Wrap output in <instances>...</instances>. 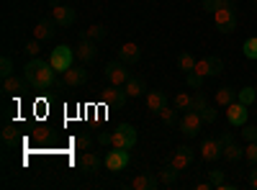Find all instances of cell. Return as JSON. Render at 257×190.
<instances>
[{"instance_id":"1","label":"cell","mask_w":257,"mask_h":190,"mask_svg":"<svg viewBox=\"0 0 257 190\" xmlns=\"http://www.w3.org/2000/svg\"><path fill=\"white\" fill-rule=\"evenodd\" d=\"M24 77L29 80V85L34 90H41V93L54 90L57 85H62V82L57 80V70L52 67V62H44V59H39V57H31L26 62Z\"/></svg>"},{"instance_id":"2","label":"cell","mask_w":257,"mask_h":190,"mask_svg":"<svg viewBox=\"0 0 257 190\" xmlns=\"http://www.w3.org/2000/svg\"><path fill=\"white\" fill-rule=\"evenodd\" d=\"M213 21H216V26L221 34H234L239 26V16H237V6H234V0H221L216 13H213Z\"/></svg>"},{"instance_id":"3","label":"cell","mask_w":257,"mask_h":190,"mask_svg":"<svg viewBox=\"0 0 257 190\" xmlns=\"http://www.w3.org/2000/svg\"><path fill=\"white\" fill-rule=\"evenodd\" d=\"M139 141V134L132 123H118L116 131H111V146L116 149H134Z\"/></svg>"},{"instance_id":"4","label":"cell","mask_w":257,"mask_h":190,"mask_svg":"<svg viewBox=\"0 0 257 190\" xmlns=\"http://www.w3.org/2000/svg\"><path fill=\"white\" fill-rule=\"evenodd\" d=\"M103 75H105V80H108V85H126L128 80H132V67L128 65H123L121 59H116V62H108V65L103 67Z\"/></svg>"},{"instance_id":"5","label":"cell","mask_w":257,"mask_h":190,"mask_svg":"<svg viewBox=\"0 0 257 190\" xmlns=\"http://www.w3.org/2000/svg\"><path fill=\"white\" fill-rule=\"evenodd\" d=\"M75 49L72 47H67V44H59V47H54L52 49V54H49V62H52V67L57 70V72H67L72 65H75Z\"/></svg>"},{"instance_id":"6","label":"cell","mask_w":257,"mask_h":190,"mask_svg":"<svg viewBox=\"0 0 257 190\" xmlns=\"http://www.w3.org/2000/svg\"><path fill=\"white\" fill-rule=\"evenodd\" d=\"M193 72L201 75L203 80H206V77H219V75L224 72V62H221L219 57H203V59H198V62H196Z\"/></svg>"},{"instance_id":"7","label":"cell","mask_w":257,"mask_h":190,"mask_svg":"<svg viewBox=\"0 0 257 190\" xmlns=\"http://www.w3.org/2000/svg\"><path fill=\"white\" fill-rule=\"evenodd\" d=\"M100 100H103L105 105H111V108H123L126 100H128V95H126V90H123L121 85H108V88L100 90Z\"/></svg>"},{"instance_id":"8","label":"cell","mask_w":257,"mask_h":190,"mask_svg":"<svg viewBox=\"0 0 257 190\" xmlns=\"http://www.w3.org/2000/svg\"><path fill=\"white\" fill-rule=\"evenodd\" d=\"M52 18L57 21V24L62 26V29H70L75 21H77V16H75V8H70V6H62V3H57V0H52Z\"/></svg>"},{"instance_id":"9","label":"cell","mask_w":257,"mask_h":190,"mask_svg":"<svg viewBox=\"0 0 257 190\" xmlns=\"http://www.w3.org/2000/svg\"><path fill=\"white\" fill-rule=\"evenodd\" d=\"M224 111H226V121L234 126V129H242V126L247 123V116H249V113H247V105H244V103L234 100V103L226 105Z\"/></svg>"},{"instance_id":"10","label":"cell","mask_w":257,"mask_h":190,"mask_svg":"<svg viewBox=\"0 0 257 190\" xmlns=\"http://www.w3.org/2000/svg\"><path fill=\"white\" fill-rule=\"evenodd\" d=\"M103 164H105V170H108V172H121L123 167L128 164V149H116V146H113V152L105 154Z\"/></svg>"},{"instance_id":"11","label":"cell","mask_w":257,"mask_h":190,"mask_svg":"<svg viewBox=\"0 0 257 190\" xmlns=\"http://www.w3.org/2000/svg\"><path fill=\"white\" fill-rule=\"evenodd\" d=\"M201 123H203L201 113H196V111H185V116L180 118V131H183L188 139H193V136H198Z\"/></svg>"},{"instance_id":"12","label":"cell","mask_w":257,"mask_h":190,"mask_svg":"<svg viewBox=\"0 0 257 190\" xmlns=\"http://www.w3.org/2000/svg\"><path fill=\"white\" fill-rule=\"evenodd\" d=\"M221 144H224V159L226 162H231V164H237V162H242V157H244V149H242V146L237 144V141H234V136L231 134H224L221 136Z\"/></svg>"},{"instance_id":"13","label":"cell","mask_w":257,"mask_h":190,"mask_svg":"<svg viewBox=\"0 0 257 190\" xmlns=\"http://www.w3.org/2000/svg\"><path fill=\"white\" fill-rule=\"evenodd\" d=\"M193 162H196V152H193L190 146H178L175 154L170 157V164H173L175 170H180V172H183V170H188V167H190Z\"/></svg>"},{"instance_id":"14","label":"cell","mask_w":257,"mask_h":190,"mask_svg":"<svg viewBox=\"0 0 257 190\" xmlns=\"http://www.w3.org/2000/svg\"><path fill=\"white\" fill-rule=\"evenodd\" d=\"M118 59L123 62V65H128V67L139 65V59H142L139 44H134V41H126V44H121V47H118Z\"/></svg>"},{"instance_id":"15","label":"cell","mask_w":257,"mask_h":190,"mask_svg":"<svg viewBox=\"0 0 257 190\" xmlns=\"http://www.w3.org/2000/svg\"><path fill=\"white\" fill-rule=\"evenodd\" d=\"M221 154H224V144H221V139H203V144H201V159H206V162H216Z\"/></svg>"},{"instance_id":"16","label":"cell","mask_w":257,"mask_h":190,"mask_svg":"<svg viewBox=\"0 0 257 190\" xmlns=\"http://www.w3.org/2000/svg\"><path fill=\"white\" fill-rule=\"evenodd\" d=\"M75 54H77V59L80 62H93L95 57H98V41H93V39H85L82 36V41H77V49H75Z\"/></svg>"},{"instance_id":"17","label":"cell","mask_w":257,"mask_h":190,"mask_svg":"<svg viewBox=\"0 0 257 190\" xmlns=\"http://www.w3.org/2000/svg\"><path fill=\"white\" fill-rule=\"evenodd\" d=\"M57 21L54 18H44V21H39V24L34 26V39H39V41H49V39H54V34H57Z\"/></svg>"},{"instance_id":"18","label":"cell","mask_w":257,"mask_h":190,"mask_svg":"<svg viewBox=\"0 0 257 190\" xmlns=\"http://www.w3.org/2000/svg\"><path fill=\"white\" fill-rule=\"evenodd\" d=\"M88 80V70H82V67H70L67 72H62V85L64 88H77V85H82V82Z\"/></svg>"},{"instance_id":"19","label":"cell","mask_w":257,"mask_h":190,"mask_svg":"<svg viewBox=\"0 0 257 190\" xmlns=\"http://www.w3.org/2000/svg\"><path fill=\"white\" fill-rule=\"evenodd\" d=\"M162 182L157 177V172H139L134 180H132V187L134 190H157Z\"/></svg>"},{"instance_id":"20","label":"cell","mask_w":257,"mask_h":190,"mask_svg":"<svg viewBox=\"0 0 257 190\" xmlns=\"http://www.w3.org/2000/svg\"><path fill=\"white\" fill-rule=\"evenodd\" d=\"M144 100H147V111L155 113V116L167 105V95H165L162 90H147V98H144Z\"/></svg>"},{"instance_id":"21","label":"cell","mask_w":257,"mask_h":190,"mask_svg":"<svg viewBox=\"0 0 257 190\" xmlns=\"http://www.w3.org/2000/svg\"><path fill=\"white\" fill-rule=\"evenodd\" d=\"M98 167H100V157H98V154L82 152V157H80V170H82L85 175H95Z\"/></svg>"},{"instance_id":"22","label":"cell","mask_w":257,"mask_h":190,"mask_svg":"<svg viewBox=\"0 0 257 190\" xmlns=\"http://www.w3.org/2000/svg\"><path fill=\"white\" fill-rule=\"evenodd\" d=\"M123 90H126V95L128 98H139V95H147V80L144 77H134L132 75V80L123 85Z\"/></svg>"},{"instance_id":"23","label":"cell","mask_w":257,"mask_h":190,"mask_svg":"<svg viewBox=\"0 0 257 190\" xmlns=\"http://www.w3.org/2000/svg\"><path fill=\"white\" fill-rule=\"evenodd\" d=\"M157 177H160V182H162L165 187H175V185H178V177H180V170H175L173 164H165V167H160Z\"/></svg>"},{"instance_id":"24","label":"cell","mask_w":257,"mask_h":190,"mask_svg":"<svg viewBox=\"0 0 257 190\" xmlns=\"http://www.w3.org/2000/svg\"><path fill=\"white\" fill-rule=\"evenodd\" d=\"M29 85V80L24 77V80H21V77H16V75H11V77H6L3 80V90L8 93V95H18V93H24V88Z\"/></svg>"},{"instance_id":"25","label":"cell","mask_w":257,"mask_h":190,"mask_svg":"<svg viewBox=\"0 0 257 190\" xmlns=\"http://www.w3.org/2000/svg\"><path fill=\"white\" fill-rule=\"evenodd\" d=\"M157 116H160L162 126H167V129H175V126H180V118H178V108H175V105H173V108H170V105H165Z\"/></svg>"},{"instance_id":"26","label":"cell","mask_w":257,"mask_h":190,"mask_svg":"<svg viewBox=\"0 0 257 190\" xmlns=\"http://www.w3.org/2000/svg\"><path fill=\"white\" fill-rule=\"evenodd\" d=\"M213 98H216V103L221 105V108H226L229 103H234V100H237V90H234V88H219Z\"/></svg>"},{"instance_id":"27","label":"cell","mask_w":257,"mask_h":190,"mask_svg":"<svg viewBox=\"0 0 257 190\" xmlns=\"http://www.w3.org/2000/svg\"><path fill=\"white\" fill-rule=\"evenodd\" d=\"M208 105V98H206V93L203 90H196L193 93V98H190V108L188 111H196V113H201L203 108Z\"/></svg>"},{"instance_id":"28","label":"cell","mask_w":257,"mask_h":190,"mask_svg":"<svg viewBox=\"0 0 257 190\" xmlns=\"http://www.w3.org/2000/svg\"><path fill=\"white\" fill-rule=\"evenodd\" d=\"M196 62H198V59L193 57L190 52H183V54L178 57V67H180V72H185V75H188V72H193V67H196Z\"/></svg>"},{"instance_id":"29","label":"cell","mask_w":257,"mask_h":190,"mask_svg":"<svg viewBox=\"0 0 257 190\" xmlns=\"http://www.w3.org/2000/svg\"><path fill=\"white\" fill-rule=\"evenodd\" d=\"M105 34H108V29L105 26H100V24H95V26H88L85 29V39H93V41H100V39H105Z\"/></svg>"},{"instance_id":"30","label":"cell","mask_w":257,"mask_h":190,"mask_svg":"<svg viewBox=\"0 0 257 190\" xmlns=\"http://www.w3.org/2000/svg\"><path fill=\"white\" fill-rule=\"evenodd\" d=\"M237 100H239V103H244L247 108H249V105L257 100V90H254V88H242V90L237 93Z\"/></svg>"},{"instance_id":"31","label":"cell","mask_w":257,"mask_h":190,"mask_svg":"<svg viewBox=\"0 0 257 190\" xmlns=\"http://www.w3.org/2000/svg\"><path fill=\"white\" fill-rule=\"evenodd\" d=\"M3 144L6 146H16L18 144V131H16V126H3Z\"/></svg>"},{"instance_id":"32","label":"cell","mask_w":257,"mask_h":190,"mask_svg":"<svg viewBox=\"0 0 257 190\" xmlns=\"http://www.w3.org/2000/svg\"><path fill=\"white\" fill-rule=\"evenodd\" d=\"M190 98H193L190 93H183V90H180V93L175 95V100H173V105H175V108H178V111H188V108H190Z\"/></svg>"},{"instance_id":"33","label":"cell","mask_w":257,"mask_h":190,"mask_svg":"<svg viewBox=\"0 0 257 190\" xmlns=\"http://www.w3.org/2000/svg\"><path fill=\"white\" fill-rule=\"evenodd\" d=\"M242 52H244V57H247V59H257V36H249V39L244 41Z\"/></svg>"},{"instance_id":"34","label":"cell","mask_w":257,"mask_h":190,"mask_svg":"<svg viewBox=\"0 0 257 190\" xmlns=\"http://www.w3.org/2000/svg\"><path fill=\"white\" fill-rule=\"evenodd\" d=\"M185 85H188L190 90H203V77L196 75V72H188V75H185Z\"/></svg>"},{"instance_id":"35","label":"cell","mask_w":257,"mask_h":190,"mask_svg":"<svg viewBox=\"0 0 257 190\" xmlns=\"http://www.w3.org/2000/svg\"><path fill=\"white\" fill-rule=\"evenodd\" d=\"M11 75H13V59L6 54L3 59H0V77L6 80V77H11Z\"/></svg>"},{"instance_id":"36","label":"cell","mask_w":257,"mask_h":190,"mask_svg":"<svg viewBox=\"0 0 257 190\" xmlns=\"http://www.w3.org/2000/svg\"><path fill=\"white\" fill-rule=\"evenodd\" d=\"M244 159H247L249 164H257V141H247V146H244Z\"/></svg>"},{"instance_id":"37","label":"cell","mask_w":257,"mask_h":190,"mask_svg":"<svg viewBox=\"0 0 257 190\" xmlns=\"http://www.w3.org/2000/svg\"><path fill=\"white\" fill-rule=\"evenodd\" d=\"M208 182L213 185V190L224 185V172L221 170H208Z\"/></svg>"},{"instance_id":"38","label":"cell","mask_w":257,"mask_h":190,"mask_svg":"<svg viewBox=\"0 0 257 190\" xmlns=\"http://www.w3.org/2000/svg\"><path fill=\"white\" fill-rule=\"evenodd\" d=\"M75 146H77V149H82V152H88L90 146H93V136H88V134H80V136L75 139Z\"/></svg>"},{"instance_id":"39","label":"cell","mask_w":257,"mask_h":190,"mask_svg":"<svg viewBox=\"0 0 257 190\" xmlns=\"http://www.w3.org/2000/svg\"><path fill=\"white\" fill-rule=\"evenodd\" d=\"M242 139H244V141H257V126L244 123V126H242Z\"/></svg>"},{"instance_id":"40","label":"cell","mask_w":257,"mask_h":190,"mask_svg":"<svg viewBox=\"0 0 257 190\" xmlns=\"http://www.w3.org/2000/svg\"><path fill=\"white\" fill-rule=\"evenodd\" d=\"M201 118H203V123H213L219 118V113H216V108H213V105H206V108L201 111Z\"/></svg>"},{"instance_id":"41","label":"cell","mask_w":257,"mask_h":190,"mask_svg":"<svg viewBox=\"0 0 257 190\" xmlns=\"http://www.w3.org/2000/svg\"><path fill=\"white\" fill-rule=\"evenodd\" d=\"M39 44H41V41H39V39H34V41H29V44L24 47V52H26L29 57H39V49H41Z\"/></svg>"},{"instance_id":"42","label":"cell","mask_w":257,"mask_h":190,"mask_svg":"<svg viewBox=\"0 0 257 190\" xmlns=\"http://www.w3.org/2000/svg\"><path fill=\"white\" fill-rule=\"evenodd\" d=\"M219 3H221V0H201V8H203L206 13H216Z\"/></svg>"},{"instance_id":"43","label":"cell","mask_w":257,"mask_h":190,"mask_svg":"<svg viewBox=\"0 0 257 190\" xmlns=\"http://www.w3.org/2000/svg\"><path fill=\"white\" fill-rule=\"evenodd\" d=\"M98 144H103V146H111V134H108V131L98 134Z\"/></svg>"},{"instance_id":"44","label":"cell","mask_w":257,"mask_h":190,"mask_svg":"<svg viewBox=\"0 0 257 190\" xmlns=\"http://www.w3.org/2000/svg\"><path fill=\"white\" fill-rule=\"evenodd\" d=\"M249 187H254V190H257V167L249 172Z\"/></svg>"},{"instance_id":"45","label":"cell","mask_w":257,"mask_h":190,"mask_svg":"<svg viewBox=\"0 0 257 190\" xmlns=\"http://www.w3.org/2000/svg\"><path fill=\"white\" fill-rule=\"evenodd\" d=\"M196 187H198V190H213V185H211L208 180H203V182H198Z\"/></svg>"},{"instance_id":"46","label":"cell","mask_w":257,"mask_h":190,"mask_svg":"<svg viewBox=\"0 0 257 190\" xmlns=\"http://www.w3.org/2000/svg\"><path fill=\"white\" fill-rule=\"evenodd\" d=\"M254 90H257V85H254Z\"/></svg>"},{"instance_id":"47","label":"cell","mask_w":257,"mask_h":190,"mask_svg":"<svg viewBox=\"0 0 257 190\" xmlns=\"http://www.w3.org/2000/svg\"><path fill=\"white\" fill-rule=\"evenodd\" d=\"M254 3H257V0H254Z\"/></svg>"}]
</instances>
